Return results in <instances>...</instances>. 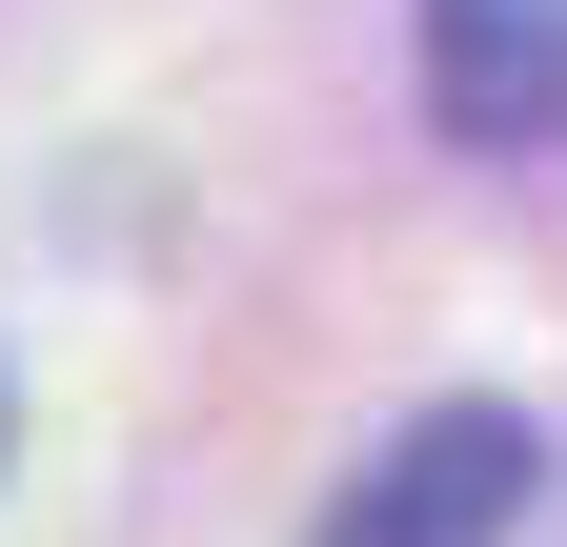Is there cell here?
I'll return each mask as SVG.
<instances>
[{
    "instance_id": "1",
    "label": "cell",
    "mask_w": 567,
    "mask_h": 547,
    "mask_svg": "<svg viewBox=\"0 0 567 547\" xmlns=\"http://www.w3.org/2000/svg\"><path fill=\"white\" fill-rule=\"evenodd\" d=\"M547 487V446H527V405H425V426L365 446V487L324 507V547H507Z\"/></svg>"
},
{
    "instance_id": "2",
    "label": "cell",
    "mask_w": 567,
    "mask_h": 547,
    "mask_svg": "<svg viewBox=\"0 0 567 547\" xmlns=\"http://www.w3.org/2000/svg\"><path fill=\"white\" fill-rule=\"evenodd\" d=\"M425 122L486 163L567 143V0H425Z\"/></svg>"
},
{
    "instance_id": "3",
    "label": "cell",
    "mask_w": 567,
    "mask_h": 547,
    "mask_svg": "<svg viewBox=\"0 0 567 547\" xmlns=\"http://www.w3.org/2000/svg\"><path fill=\"white\" fill-rule=\"evenodd\" d=\"M0 446H21V385H0Z\"/></svg>"
}]
</instances>
